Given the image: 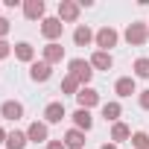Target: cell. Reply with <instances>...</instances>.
<instances>
[{
    "label": "cell",
    "instance_id": "obj_17",
    "mask_svg": "<svg viewBox=\"0 0 149 149\" xmlns=\"http://www.w3.org/2000/svg\"><path fill=\"white\" fill-rule=\"evenodd\" d=\"M91 67H94V70H111V67H114V58H111V53H102V50H97V53L91 56Z\"/></svg>",
    "mask_w": 149,
    "mask_h": 149
},
{
    "label": "cell",
    "instance_id": "obj_4",
    "mask_svg": "<svg viewBox=\"0 0 149 149\" xmlns=\"http://www.w3.org/2000/svg\"><path fill=\"white\" fill-rule=\"evenodd\" d=\"M79 3H73V0H58V21L61 24H76L79 21Z\"/></svg>",
    "mask_w": 149,
    "mask_h": 149
},
{
    "label": "cell",
    "instance_id": "obj_27",
    "mask_svg": "<svg viewBox=\"0 0 149 149\" xmlns=\"http://www.w3.org/2000/svg\"><path fill=\"white\" fill-rule=\"evenodd\" d=\"M6 35H9V21L0 18V41H6Z\"/></svg>",
    "mask_w": 149,
    "mask_h": 149
},
{
    "label": "cell",
    "instance_id": "obj_18",
    "mask_svg": "<svg viewBox=\"0 0 149 149\" xmlns=\"http://www.w3.org/2000/svg\"><path fill=\"white\" fill-rule=\"evenodd\" d=\"M120 114H123V105L117 102V100H111V102H102V117L114 126V123H120Z\"/></svg>",
    "mask_w": 149,
    "mask_h": 149
},
{
    "label": "cell",
    "instance_id": "obj_16",
    "mask_svg": "<svg viewBox=\"0 0 149 149\" xmlns=\"http://www.w3.org/2000/svg\"><path fill=\"white\" fill-rule=\"evenodd\" d=\"M61 58H64V47H61L58 41H53V44L44 47V61H47V64H58Z\"/></svg>",
    "mask_w": 149,
    "mask_h": 149
},
{
    "label": "cell",
    "instance_id": "obj_11",
    "mask_svg": "<svg viewBox=\"0 0 149 149\" xmlns=\"http://www.w3.org/2000/svg\"><path fill=\"white\" fill-rule=\"evenodd\" d=\"M76 102H79V108H85V111H91L94 105H100V94H97L94 88H82V91L76 94Z\"/></svg>",
    "mask_w": 149,
    "mask_h": 149
},
{
    "label": "cell",
    "instance_id": "obj_20",
    "mask_svg": "<svg viewBox=\"0 0 149 149\" xmlns=\"http://www.w3.org/2000/svg\"><path fill=\"white\" fill-rule=\"evenodd\" d=\"M26 143H29V137H26V132H9V137H6V149H26Z\"/></svg>",
    "mask_w": 149,
    "mask_h": 149
},
{
    "label": "cell",
    "instance_id": "obj_14",
    "mask_svg": "<svg viewBox=\"0 0 149 149\" xmlns=\"http://www.w3.org/2000/svg\"><path fill=\"white\" fill-rule=\"evenodd\" d=\"M15 58L32 64V61H35V47H32L29 41H18V44H15Z\"/></svg>",
    "mask_w": 149,
    "mask_h": 149
},
{
    "label": "cell",
    "instance_id": "obj_15",
    "mask_svg": "<svg viewBox=\"0 0 149 149\" xmlns=\"http://www.w3.org/2000/svg\"><path fill=\"white\" fill-rule=\"evenodd\" d=\"M94 35H97V32H91V26L79 24L76 29H73V44H76V47H88V44L94 41Z\"/></svg>",
    "mask_w": 149,
    "mask_h": 149
},
{
    "label": "cell",
    "instance_id": "obj_30",
    "mask_svg": "<svg viewBox=\"0 0 149 149\" xmlns=\"http://www.w3.org/2000/svg\"><path fill=\"white\" fill-rule=\"evenodd\" d=\"M100 149H117V143H102Z\"/></svg>",
    "mask_w": 149,
    "mask_h": 149
},
{
    "label": "cell",
    "instance_id": "obj_26",
    "mask_svg": "<svg viewBox=\"0 0 149 149\" xmlns=\"http://www.w3.org/2000/svg\"><path fill=\"white\" fill-rule=\"evenodd\" d=\"M15 53V47L9 44V41H0V58H6V56H12Z\"/></svg>",
    "mask_w": 149,
    "mask_h": 149
},
{
    "label": "cell",
    "instance_id": "obj_8",
    "mask_svg": "<svg viewBox=\"0 0 149 149\" xmlns=\"http://www.w3.org/2000/svg\"><path fill=\"white\" fill-rule=\"evenodd\" d=\"M44 0H24V18L26 21H44Z\"/></svg>",
    "mask_w": 149,
    "mask_h": 149
},
{
    "label": "cell",
    "instance_id": "obj_24",
    "mask_svg": "<svg viewBox=\"0 0 149 149\" xmlns=\"http://www.w3.org/2000/svg\"><path fill=\"white\" fill-rule=\"evenodd\" d=\"M132 146L134 149H149V134L146 132H134L132 134Z\"/></svg>",
    "mask_w": 149,
    "mask_h": 149
},
{
    "label": "cell",
    "instance_id": "obj_22",
    "mask_svg": "<svg viewBox=\"0 0 149 149\" xmlns=\"http://www.w3.org/2000/svg\"><path fill=\"white\" fill-rule=\"evenodd\" d=\"M79 91H82V88H79V82H76V79H73L70 73H67V76L61 79V94H70V97H76Z\"/></svg>",
    "mask_w": 149,
    "mask_h": 149
},
{
    "label": "cell",
    "instance_id": "obj_21",
    "mask_svg": "<svg viewBox=\"0 0 149 149\" xmlns=\"http://www.w3.org/2000/svg\"><path fill=\"white\" fill-rule=\"evenodd\" d=\"M111 140H114V143L132 140V129H129L126 123H114V126H111Z\"/></svg>",
    "mask_w": 149,
    "mask_h": 149
},
{
    "label": "cell",
    "instance_id": "obj_7",
    "mask_svg": "<svg viewBox=\"0 0 149 149\" xmlns=\"http://www.w3.org/2000/svg\"><path fill=\"white\" fill-rule=\"evenodd\" d=\"M50 76H53V64H47L44 58L29 64V79H32V82H47Z\"/></svg>",
    "mask_w": 149,
    "mask_h": 149
},
{
    "label": "cell",
    "instance_id": "obj_1",
    "mask_svg": "<svg viewBox=\"0 0 149 149\" xmlns=\"http://www.w3.org/2000/svg\"><path fill=\"white\" fill-rule=\"evenodd\" d=\"M67 70H70V76L76 79L82 88H88V82L94 79V67H91V61H85V58H70V61H67Z\"/></svg>",
    "mask_w": 149,
    "mask_h": 149
},
{
    "label": "cell",
    "instance_id": "obj_23",
    "mask_svg": "<svg viewBox=\"0 0 149 149\" xmlns=\"http://www.w3.org/2000/svg\"><path fill=\"white\" fill-rule=\"evenodd\" d=\"M134 76L137 79H149V58H137L134 61Z\"/></svg>",
    "mask_w": 149,
    "mask_h": 149
},
{
    "label": "cell",
    "instance_id": "obj_5",
    "mask_svg": "<svg viewBox=\"0 0 149 149\" xmlns=\"http://www.w3.org/2000/svg\"><path fill=\"white\" fill-rule=\"evenodd\" d=\"M61 32H64V24L58 21V18H44L41 21V35L53 44L56 38H61Z\"/></svg>",
    "mask_w": 149,
    "mask_h": 149
},
{
    "label": "cell",
    "instance_id": "obj_29",
    "mask_svg": "<svg viewBox=\"0 0 149 149\" xmlns=\"http://www.w3.org/2000/svg\"><path fill=\"white\" fill-rule=\"evenodd\" d=\"M6 137H9V132H6L3 126H0V143H6Z\"/></svg>",
    "mask_w": 149,
    "mask_h": 149
},
{
    "label": "cell",
    "instance_id": "obj_25",
    "mask_svg": "<svg viewBox=\"0 0 149 149\" xmlns=\"http://www.w3.org/2000/svg\"><path fill=\"white\" fill-rule=\"evenodd\" d=\"M137 102H140V108H143V111H149V88L137 94Z\"/></svg>",
    "mask_w": 149,
    "mask_h": 149
},
{
    "label": "cell",
    "instance_id": "obj_13",
    "mask_svg": "<svg viewBox=\"0 0 149 149\" xmlns=\"http://www.w3.org/2000/svg\"><path fill=\"white\" fill-rule=\"evenodd\" d=\"M91 126H94L91 111H85V108H76V111H73V129H79V132H91Z\"/></svg>",
    "mask_w": 149,
    "mask_h": 149
},
{
    "label": "cell",
    "instance_id": "obj_3",
    "mask_svg": "<svg viewBox=\"0 0 149 149\" xmlns=\"http://www.w3.org/2000/svg\"><path fill=\"white\" fill-rule=\"evenodd\" d=\"M94 41H97V47H100L102 53H111V47H117V41H120V32H117L114 26H102V29L94 35Z\"/></svg>",
    "mask_w": 149,
    "mask_h": 149
},
{
    "label": "cell",
    "instance_id": "obj_19",
    "mask_svg": "<svg viewBox=\"0 0 149 149\" xmlns=\"http://www.w3.org/2000/svg\"><path fill=\"white\" fill-rule=\"evenodd\" d=\"M64 146H67V149H82V146H85V132H79V129H67Z\"/></svg>",
    "mask_w": 149,
    "mask_h": 149
},
{
    "label": "cell",
    "instance_id": "obj_12",
    "mask_svg": "<svg viewBox=\"0 0 149 149\" xmlns=\"http://www.w3.org/2000/svg\"><path fill=\"white\" fill-rule=\"evenodd\" d=\"M67 117V111H64V102H50L47 108H44V123L50 126V123H61Z\"/></svg>",
    "mask_w": 149,
    "mask_h": 149
},
{
    "label": "cell",
    "instance_id": "obj_9",
    "mask_svg": "<svg viewBox=\"0 0 149 149\" xmlns=\"http://www.w3.org/2000/svg\"><path fill=\"white\" fill-rule=\"evenodd\" d=\"M0 114H3V120H21L24 117V105L18 102V100H6L3 105H0Z\"/></svg>",
    "mask_w": 149,
    "mask_h": 149
},
{
    "label": "cell",
    "instance_id": "obj_6",
    "mask_svg": "<svg viewBox=\"0 0 149 149\" xmlns=\"http://www.w3.org/2000/svg\"><path fill=\"white\" fill-rule=\"evenodd\" d=\"M26 137H29V143H50V129H47V123H29V129H26Z\"/></svg>",
    "mask_w": 149,
    "mask_h": 149
},
{
    "label": "cell",
    "instance_id": "obj_10",
    "mask_svg": "<svg viewBox=\"0 0 149 149\" xmlns=\"http://www.w3.org/2000/svg\"><path fill=\"white\" fill-rule=\"evenodd\" d=\"M114 91H117V97H132V94H137V82H134V76H120L117 82H114Z\"/></svg>",
    "mask_w": 149,
    "mask_h": 149
},
{
    "label": "cell",
    "instance_id": "obj_2",
    "mask_svg": "<svg viewBox=\"0 0 149 149\" xmlns=\"http://www.w3.org/2000/svg\"><path fill=\"white\" fill-rule=\"evenodd\" d=\"M126 41H129L132 47H143V44L149 41V24H143V21L129 24V26H126Z\"/></svg>",
    "mask_w": 149,
    "mask_h": 149
},
{
    "label": "cell",
    "instance_id": "obj_28",
    "mask_svg": "<svg viewBox=\"0 0 149 149\" xmlns=\"http://www.w3.org/2000/svg\"><path fill=\"white\" fill-rule=\"evenodd\" d=\"M47 149H67V146H64V140H50Z\"/></svg>",
    "mask_w": 149,
    "mask_h": 149
}]
</instances>
